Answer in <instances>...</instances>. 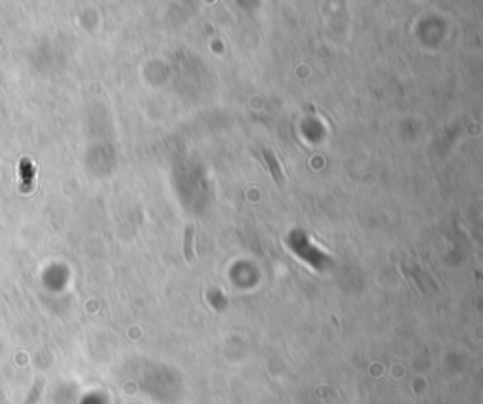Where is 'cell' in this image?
<instances>
[{
  "label": "cell",
  "mask_w": 483,
  "mask_h": 404,
  "mask_svg": "<svg viewBox=\"0 0 483 404\" xmlns=\"http://www.w3.org/2000/svg\"><path fill=\"white\" fill-rule=\"evenodd\" d=\"M193 234H194L193 225H187V229H185V242H183V252H185V259H187V263H193L194 261Z\"/></svg>",
  "instance_id": "cell-2"
},
{
  "label": "cell",
  "mask_w": 483,
  "mask_h": 404,
  "mask_svg": "<svg viewBox=\"0 0 483 404\" xmlns=\"http://www.w3.org/2000/svg\"><path fill=\"white\" fill-rule=\"evenodd\" d=\"M264 161H266V165H269V170L270 174H272V178H274L276 185L278 187H285V178L284 174H281V168H279V162H278V157H276V153L272 150H269V147H264Z\"/></svg>",
  "instance_id": "cell-1"
}]
</instances>
